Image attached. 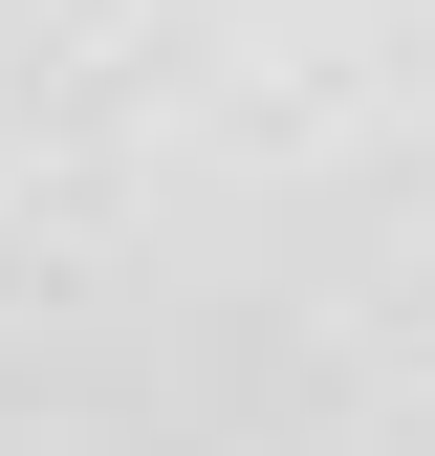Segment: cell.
I'll use <instances>...</instances> for the list:
<instances>
[{
    "label": "cell",
    "instance_id": "obj_1",
    "mask_svg": "<svg viewBox=\"0 0 435 456\" xmlns=\"http://www.w3.org/2000/svg\"><path fill=\"white\" fill-rule=\"evenodd\" d=\"M0 456H435V0H0Z\"/></svg>",
    "mask_w": 435,
    "mask_h": 456
}]
</instances>
